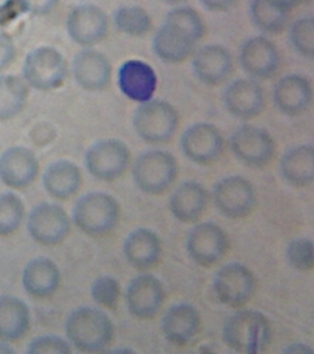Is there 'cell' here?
Here are the masks:
<instances>
[{"mask_svg":"<svg viewBox=\"0 0 314 354\" xmlns=\"http://www.w3.org/2000/svg\"><path fill=\"white\" fill-rule=\"evenodd\" d=\"M289 37L295 50L303 57L313 58L314 51V21L311 17L297 19L291 25Z\"/></svg>","mask_w":314,"mask_h":354,"instance_id":"d590c367","label":"cell"},{"mask_svg":"<svg viewBox=\"0 0 314 354\" xmlns=\"http://www.w3.org/2000/svg\"><path fill=\"white\" fill-rule=\"evenodd\" d=\"M117 198L103 191H92L81 196L74 205L72 217L77 227L90 236L109 234L120 218Z\"/></svg>","mask_w":314,"mask_h":354,"instance_id":"277c9868","label":"cell"},{"mask_svg":"<svg viewBox=\"0 0 314 354\" xmlns=\"http://www.w3.org/2000/svg\"><path fill=\"white\" fill-rule=\"evenodd\" d=\"M16 351L6 342H0V354L15 353Z\"/></svg>","mask_w":314,"mask_h":354,"instance_id":"f6af8a7d","label":"cell"},{"mask_svg":"<svg viewBox=\"0 0 314 354\" xmlns=\"http://www.w3.org/2000/svg\"><path fill=\"white\" fill-rule=\"evenodd\" d=\"M132 174L135 185L143 193L161 195L175 182L177 160L169 151L150 149L137 158Z\"/></svg>","mask_w":314,"mask_h":354,"instance_id":"5b68a950","label":"cell"},{"mask_svg":"<svg viewBox=\"0 0 314 354\" xmlns=\"http://www.w3.org/2000/svg\"><path fill=\"white\" fill-rule=\"evenodd\" d=\"M268 317L258 310L241 309L226 321L222 330L225 344L236 353H264L272 339Z\"/></svg>","mask_w":314,"mask_h":354,"instance_id":"7a4b0ae2","label":"cell"},{"mask_svg":"<svg viewBox=\"0 0 314 354\" xmlns=\"http://www.w3.org/2000/svg\"><path fill=\"white\" fill-rule=\"evenodd\" d=\"M90 295L93 300L100 306L110 309L115 308L121 295L119 281L109 275L99 277L90 287Z\"/></svg>","mask_w":314,"mask_h":354,"instance_id":"8d00e7d4","label":"cell"},{"mask_svg":"<svg viewBox=\"0 0 314 354\" xmlns=\"http://www.w3.org/2000/svg\"><path fill=\"white\" fill-rule=\"evenodd\" d=\"M66 334L74 347L84 353H101L111 344L114 323L106 312L95 307H79L68 315Z\"/></svg>","mask_w":314,"mask_h":354,"instance_id":"3957f363","label":"cell"},{"mask_svg":"<svg viewBox=\"0 0 314 354\" xmlns=\"http://www.w3.org/2000/svg\"><path fill=\"white\" fill-rule=\"evenodd\" d=\"M230 246L228 234L219 224L205 221L187 234L186 248L190 259L201 267H211L223 259Z\"/></svg>","mask_w":314,"mask_h":354,"instance_id":"30bf717a","label":"cell"},{"mask_svg":"<svg viewBox=\"0 0 314 354\" xmlns=\"http://www.w3.org/2000/svg\"><path fill=\"white\" fill-rule=\"evenodd\" d=\"M27 12L37 16H46L56 10L59 0H21Z\"/></svg>","mask_w":314,"mask_h":354,"instance_id":"60d3db41","label":"cell"},{"mask_svg":"<svg viewBox=\"0 0 314 354\" xmlns=\"http://www.w3.org/2000/svg\"><path fill=\"white\" fill-rule=\"evenodd\" d=\"M213 290L220 303L233 308H241L255 295V276L242 263H228L215 274Z\"/></svg>","mask_w":314,"mask_h":354,"instance_id":"9c48e42d","label":"cell"},{"mask_svg":"<svg viewBox=\"0 0 314 354\" xmlns=\"http://www.w3.org/2000/svg\"><path fill=\"white\" fill-rule=\"evenodd\" d=\"M130 151L124 141L104 138L93 143L85 154V165L89 173L101 181H115L128 170Z\"/></svg>","mask_w":314,"mask_h":354,"instance_id":"ba28073f","label":"cell"},{"mask_svg":"<svg viewBox=\"0 0 314 354\" xmlns=\"http://www.w3.org/2000/svg\"><path fill=\"white\" fill-rule=\"evenodd\" d=\"M239 62L246 73L257 79L274 76L279 68L277 47L264 36L248 39L239 51Z\"/></svg>","mask_w":314,"mask_h":354,"instance_id":"d6986e66","label":"cell"},{"mask_svg":"<svg viewBox=\"0 0 314 354\" xmlns=\"http://www.w3.org/2000/svg\"><path fill=\"white\" fill-rule=\"evenodd\" d=\"M61 274L56 263L48 257L30 260L23 272V286L29 295L48 297L59 289Z\"/></svg>","mask_w":314,"mask_h":354,"instance_id":"4316f807","label":"cell"},{"mask_svg":"<svg viewBox=\"0 0 314 354\" xmlns=\"http://www.w3.org/2000/svg\"><path fill=\"white\" fill-rule=\"evenodd\" d=\"M237 0H200L204 7L211 11H225L230 8Z\"/></svg>","mask_w":314,"mask_h":354,"instance_id":"b9f144b4","label":"cell"},{"mask_svg":"<svg viewBox=\"0 0 314 354\" xmlns=\"http://www.w3.org/2000/svg\"><path fill=\"white\" fill-rule=\"evenodd\" d=\"M286 259L295 270L302 272L311 271L314 266L313 241L308 237L291 240L286 245Z\"/></svg>","mask_w":314,"mask_h":354,"instance_id":"e575fe53","label":"cell"},{"mask_svg":"<svg viewBox=\"0 0 314 354\" xmlns=\"http://www.w3.org/2000/svg\"><path fill=\"white\" fill-rule=\"evenodd\" d=\"M233 57L226 47L208 44L198 49L193 58V69L201 82L209 86L222 84L230 76Z\"/></svg>","mask_w":314,"mask_h":354,"instance_id":"603a6c76","label":"cell"},{"mask_svg":"<svg viewBox=\"0 0 314 354\" xmlns=\"http://www.w3.org/2000/svg\"><path fill=\"white\" fill-rule=\"evenodd\" d=\"M212 195L219 212L234 220L250 215L257 201L255 187L242 176L223 177L215 185Z\"/></svg>","mask_w":314,"mask_h":354,"instance_id":"8fae6325","label":"cell"},{"mask_svg":"<svg viewBox=\"0 0 314 354\" xmlns=\"http://www.w3.org/2000/svg\"><path fill=\"white\" fill-rule=\"evenodd\" d=\"M279 171L283 179L292 187H306L313 184V146L302 144L288 149L281 158Z\"/></svg>","mask_w":314,"mask_h":354,"instance_id":"83f0119b","label":"cell"},{"mask_svg":"<svg viewBox=\"0 0 314 354\" xmlns=\"http://www.w3.org/2000/svg\"><path fill=\"white\" fill-rule=\"evenodd\" d=\"M68 74L64 55L52 46H40L24 61V79L35 90L48 91L61 87Z\"/></svg>","mask_w":314,"mask_h":354,"instance_id":"52a82bcc","label":"cell"},{"mask_svg":"<svg viewBox=\"0 0 314 354\" xmlns=\"http://www.w3.org/2000/svg\"><path fill=\"white\" fill-rule=\"evenodd\" d=\"M31 313L26 301L12 295L0 296V339L14 342L26 336Z\"/></svg>","mask_w":314,"mask_h":354,"instance_id":"f546056e","label":"cell"},{"mask_svg":"<svg viewBox=\"0 0 314 354\" xmlns=\"http://www.w3.org/2000/svg\"><path fill=\"white\" fill-rule=\"evenodd\" d=\"M15 57L16 48L12 39L7 33L0 32V71L10 66Z\"/></svg>","mask_w":314,"mask_h":354,"instance_id":"ab89813d","label":"cell"},{"mask_svg":"<svg viewBox=\"0 0 314 354\" xmlns=\"http://www.w3.org/2000/svg\"><path fill=\"white\" fill-rule=\"evenodd\" d=\"M308 1H311V0H300V3H302V2H308Z\"/></svg>","mask_w":314,"mask_h":354,"instance_id":"681fc988","label":"cell"},{"mask_svg":"<svg viewBox=\"0 0 314 354\" xmlns=\"http://www.w3.org/2000/svg\"><path fill=\"white\" fill-rule=\"evenodd\" d=\"M39 160L26 147H10L0 155V180L14 189L28 187L39 174Z\"/></svg>","mask_w":314,"mask_h":354,"instance_id":"e0dca14e","label":"cell"},{"mask_svg":"<svg viewBox=\"0 0 314 354\" xmlns=\"http://www.w3.org/2000/svg\"><path fill=\"white\" fill-rule=\"evenodd\" d=\"M28 86L13 75L0 76V121L14 118L28 101Z\"/></svg>","mask_w":314,"mask_h":354,"instance_id":"4dcf8cb0","label":"cell"},{"mask_svg":"<svg viewBox=\"0 0 314 354\" xmlns=\"http://www.w3.org/2000/svg\"><path fill=\"white\" fill-rule=\"evenodd\" d=\"M108 28V17L96 5L77 6L68 17V35L79 46L90 47L100 43Z\"/></svg>","mask_w":314,"mask_h":354,"instance_id":"2e32d148","label":"cell"},{"mask_svg":"<svg viewBox=\"0 0 314 354\" xmlns=\"http://www.w3.org/2000/svg\"><path fill=\"white\" fill-rule=\"evenodd\" d=\"M275 4L279 5L280 7L285 8V10L291 11L292 8L296 7L300 4V0H271Z\"/></svg>","mask_w":314,"mask_h":354,"instance_id":"ee69618b","label":"cell"},{"mask_svg":"<svg viewBox=\"0 0 314 354\" xmlns=\"http://www.w3.org/2000/svg\"><path fill=\"white\" fill-rule=\"evenodd\" d=\"M205 35L199 14L190 7L173 8L154 35L153 47L157 57L166 63L183 62L194 53Z\"/></svg>","mask_w":314,"mask_h":354,"instance_id":"6da1fadb","label":"cell"},{"mask_svg":"<svg viewBox=\"0 0 314 354\" xmlns=\"http://www.w3.org/2000/svg\"><path fill=\"white\" fill-rule=\"evenodd\" d=\"M118 85L128 99L142 104L153 98L158 86V77L150 64L130 59L120 66Z\"/></svg>","mask_w":314,"mask_h":354,"instance_id":"ac0fdd59","label":"cell"},{"mask_svg":"<svg viewBox=\"0 0 314 354\" xmlns=\"http://www.w3.org/2000/svg\"><path fill=\"white\" fill-rule=\"evenodd\" d=\"M230 146L241 162L253 168L264 167L275 157V142L271 134L252 124L237 129L231 135Z\"/></svg>","mask_w":314,"mask_h":354,"instance_id":"7c38bea8","label":"cell"},{"mask_svg":"<svg viewBox=\"0 0 314 354\" xmlns=\"http://www.w3.org/2000/svg\"><path fill=\"white\" fill-rule=\"evenodd\" d=\"M82 176L79 166L68 160H59L46 169L43 184L52 198L68 199L81 188Z\"/></svg>","mask_w":314,"mask_h":354,"instance_id":"f1b7e54d","label":"cell"},{"mask_svg":"<svg viewBox=\"0 0 314 354\" xmlns=\"http://www.w3.org/2000/svg\"><path fill=\"white\" fill-rule=\"evenodd\" d=\"M26 215L23 199L15 193L0 194V236H9L17 231Z\"/></svg>","mask_w":314,"mask_h":354,"instance_id":"836d02e7","label":"cell"},{"mask_svg":"<svg viewBox=\"0 0 314 354\" xmlns=\"http://www.w3.org/2000/svg\"><path fill=\"white\" fill-rule=\"evenodd\" d=\"M284 353H313V350L311 346L302 342L292 343L286 346L283 351Z\"/></svg>","mask_w":314,"mask_h":354,"instance_id":"7bdbcfd3","label":"cell"},{"mask_svg":"<svg viewBox=\"0 0 314 354\" xmlns=\"http://www.w3.org/2000/svg\"><path fill=\"white\" fill-rule=\"evenodd\" d=\"M5 1H6V0H0V7H1V6L4 4Z\"/></svg>","mask_w":314,"mask_h":354,"instance_id":"c3c4849f","label":"cell"},{"mask_svg":"<svg viewBox=\"0 0 314 354\" xmlns=\"http://www.w3.org/2000/svg\"><path fill=\"white\" fill-rule=\"evenodd\" d=\"M228 112L239 119H252L264 111L266 99L263 88L253 80H234L223 95Z\"/></svg>","mask_w":314,"mask_h":354,"instance_id":"44dd1931","label":"cell"},{"mask_svg":"<svg viewBox=\"0 0 314 354\" xmlns=\"http://www.w3.org/2000/svg\"><path fill=\"white\" fill-rule=\"evenodd\" d=\"M21 0H6L0 7V26H5L26 13Z\"/></svg>","mask_w":314,"mask_h":354,"instance_id":"f35d334b","label":"cell"},{"mask_svg":"<svg viewBox=\"0 0 314 354\" xmlns=\"http://www.w3.org/2000/svg\"><path fill=\"white\" fill-rule=\"evenodd\" d=\"M181 149L193 162L210 165L222 156L224 140L214 124L197 123L190 126L181 138Z\"/></svg>","mask_w":314,"mask_h":354,"instance_id":"5bb4252c","label":"cell"},{"mask_svg":"<svg viewBox=\"0 0 314 354\" xmlns=\"http://www.w3.org/2000/svg\"><path fill=\"white\" fill-rule=\"evenodd\" d=\"M313 86L307 77L299 74L286 75L274 90V101L280 112L288 116L302 115L313 102Z\"/></svg>","mask_w":314,"mask_h":354,"instance_id":"cb8c5ba5","label":"cell"},{"mask_svg":"<svg viewBox=\"0 0 314 354\" xmlns=\"http://www.w3.org/2000/svg\"><path fill=\"white\" fill-rule=\"evenodd\" d=\"M27 229L35 242L43 245H59L70 232V218L59 205L43 202L30 212Z\"/></svg>","mask_w":314,"mask_h":354,"instance_id":"4fadbf2b","label":"cell"},{"mask_svg":"<svg viewBox=\"0 0 314 354\" xmlns=\"http://www.w3.org/2000/svg\"><path fill=\"white\" fill-rule=\"evenodd\" d=\"M289 12L271 0H252L251 19L259 30L266 33H278L285 29Z\"/></svg>","mask_w":314,"mask_h":354,"instance_id":"1f68e13d","label":"cell"},{"mask_svg":"<svg viewBox=\"0 0 314 354\" xmlns=\"http://www.w3.org/2000/svg\"><path fill=\"white\" fill-rule=\"evenodd\" d=\"M177 111L170 102L151 99L142 102L133 116L135 131L141 140L150 144L167 142L178 129Z\"/></svg>","mask_w":314,"mask_h":354,"instance_id":"8992f818","label":"cell"},{"mask_svg":"<svg viewBox=\"0 0 314 354\" xmlns=\"http://www.w3.org/2000/svg\"><path fill=\"white\" fill-rule=\"evenodd\" d=\"M208 193L199 183L186 181L172 194L169 199L170 212L176 220L184 223L199 220L208 205Z\"/></svg>","mask_w":314,"mask_h":354,"instance_id":"484cf974","label":"cell"},{"mask_svg":"<svg viewBox=\"0 0 314 354\" xmlns=\"http://www.w3.org/2000/svg\"><path fill=\"white\" fill-rule=\"evenodd\" d=\"M162 1L169 3V4H176V3L184 1V0H162Z\"/></svg>","mask_w":314,"mask_h":354,"instance_id":"7dc6e473","label":"cell"},{"mask_svg":"<svg viewBox=\"0 0 314 354\" xmlns=\"http://www.w3.org/2000/svg\"><path fill=\"white\" fill-rule=\"evenodd\" d=\"M111 353H134V351L130 350V348H117V350L111 351Z\"/></svg>","mask_w":314,"mask_h":354,"instance_id":"bcb514c9","label":"cell"},{"mask_svg":"<svg viewBox=\"0 0 314 354\" xmlns=\"http://www.w3.org/2000/svg\"><path fill=\"white\" fill-rule=\"evenodd\" d=\"M123 252L129 264L140 270L158 264L162 254L161 238L150 228L135 229L126 236Z\"/></svg>","mask_w":314,"mask_h":354,"instance_id":"d4e9b609","label":"cell"},{"mask_svg":"<svg viewBox=\"0 0 314 354\" xmlns=\"http://www.w3.org/2000/svg\"><path fill=\"white\" fill-rule=\"evenodd\" d=\"M201 317L192 304H173L162 317L161 328L165 339L176 346H186L199 333Z\"/></svg>","mask_w":314,"mask_h":354,"instance_id":"ffe728a7","label":"cell"},{"mask_svg":"<svg viewBox=\"0 0 314 354\" xmlns=\"http://www.w3.org/2000/svg\"><path fill=\"white\" fill-rule=\"evenodd\" d=\"M117 29L130 36L147 35L153 27L150 14L139 6L126 5L118 8L114 14Z\"/></svg>","mask_w":314,"mask_h":354,"instance_id":"d6a6232c","label":"cell"},{"mask_svg":"<svg viewBox=\"0 0 314 354\" xmlns=\"http://www.w3.org/2000/svg\"><path fill=\"white\" fill-rule=\"evenodd\" d=\"M73 75L84 90H104L111 82L112 65L108 57L95 49H84L73 60Z\"/></svg>","mask_w":314,"mask_h":354,"instance_id":"7402d4cb","label":"cell"},{"mask_svg":"<svg viewBox=\"0 0 314 354\" xmlns=\"http://www.w3.org/2000/svg\"><path fill=\"white\" fill-rule=\"evenodd\" d=\"M126 300L132 315L139 319H150L164 306V284L153 274H139L126 288Z\"/></svg>","mask_w":314,"mask_h":354,"instance_id":"9a60e30c","label":"cell"},{"mask_svg":"<svg viewBox=\"0 0 314 354\" xmlns=\"http://www.w3.org/2000/svg\"><path fill=\"white\" fill-rule=\"evenodd\" d=\"M72 353L70 343L57 335H43L35 337L29 343L27 353L29 354H68Z\"/></svg>","mask_w":314,"mask_h":354,"instance_id":"74e56055","label":"cell"}]
</instances>
